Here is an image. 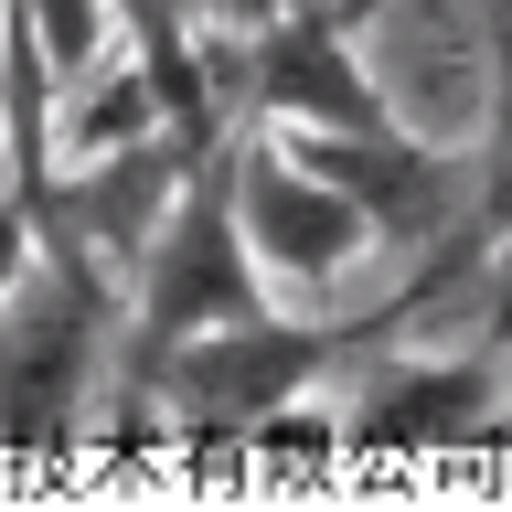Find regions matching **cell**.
<instances>
[{"label":"cell","mask_w":512,"mask_h":512,"mask_svg":"<svg viewBox=\"0 0 512 512\" xmlns=\"http://www.w3.org/2000/svg\"><path fill=\"white\" fill-rule=\"evenodd\" d=\"M491 43H502V118H491V160H480V224L512 235V0H491Z\"/></svg>","instance_id":"6"},{"label":"cell","mask_w":512,"mask_h":512,"mask_svg":"<svg viewBox=\"0 0 512 512\" xmlns=\"http://www.w3.org/2000/svg\"><path fill=\"white\" fill-rule=\"evenodd\" d=\"M288 160L342 182L374 214V235H395V246H438V235H459L480 214V160L406 150L395 128H288Z\"/></svg>","instance_id":"3"},{"label":"cell","mask_w":512,"mask_h":512,"mask_svg":"<svg viewBox=\"0 0 512 512\" xmlns=\"http://www.w3.org/2000/svg\"><path fill=\"white\" fill-rule=\"evenodd\" d=\"M480 342H512V256L491 267V310H480Z\"/></svg>","instance_id":"9"},{"label":"cell","mask_w":512,"mask_h":512,"mask_svg":"<svg viewBox=\"0 0 512 512\" xmlns=\"http://www.w3.org/2000/svg\"><path fill=\"white\" fill-rule=\"evenodd\" d=\"M22 11L43 22V43H54L64 75H86V64H96V43H107V0H22Z\"/></svg>","instance_id":"7"},{"label":"cell","mask_w":512,"mask_h":512,"mask_svg":"<svg viewBox=\"0 0 512 512\" xmlns=\"http://www.w3.org/2000/svg\"><path fill=\"white\" fill-rule=\"evenodd\" d=\"M491 374H502V342H491V352H459V363H395V374L363 384V406H352V438H363V448L491 438Z\"/></svg>","instance_id":"5"},{"label":"cell","mask_w":512,"mask_h":512,"mask_svg":"<svg viewBox=\"0 0 512 512\" xmlns=\"http://www.w3.org/2000/svg\"><path fill=\"white\" fill-rule=\"evenodd\" d=\"M235 214H246L256 267H288V278H331L342 256L374 246V214L342 182H320L310 160H288V139H256V128H235Z\"/></svg>","instance_id":"4"},{"label":"cell","mask_w":512,"mask_h":512,"mask_svg":"<svg viewBox=\"0 0 512 512\" xmlns=\"http://www.w3.org/2000/svg\"><path fill=\"white\" fill-rule=\"evenodd\" d=\"M491 438H512V416H502V427H491Z\"/></svg>","instance_id":"11"},{"label":"cell","mask_w":512,"mask_h":512,"mask_svg":"<svg viewBox=\"0 0 512 512\" xmlns=\"http://www.w3.org/2000/svg\"><path fill=\"white\" fill-rule=\"evenodd\" d=\"M203 11H214V22H224V32H256V22H278L288 0H203Z\"/></svg>","instance_id":"10"},{"label":"cell","mask_w":512,"mask_h":512,"mask_svg":"<svg viewBox=\"0 0 512 512\" xmlns=\"http://www.w3.org/2000/svg\"><path fill=\"white\" fill-rule=\"evenodd\" d=\"M32 256H43V224H32L22 192H0V299H11V278H22Z\"/></svg>","instance_id":"8"},{"label":"cell","mask_w":512,"mask_h":512,"mask_svg":"<svg viewBox=\"0 0 512 512\" xmlns=\"http://www.w3.org/2000/svg\"><path fill=\"white\" fill-rule=\"evenodd\" d=\"M384 0H288L278 22L235 32L214 64V86L267 128H395V107L374 96L363 54H352V22H374Z\"/></svg>","instance_id":"2"},{"label":"cell","mask_w":512,"mask_h":512,"mask_svg":"<svg viewBox=\"0 0 512 512\" xmlns=\"http://www.w3.org/2000/svg\"><path fill=\"white\" fill-rule=\"evenodd\" d=\"M246 128V118H235ZM235 128H224V150L192 160L182 203L160 214L150 256H139V320H128V406H139V384L192 342V331H224V320H256V246H246V214H235Z\"/></svg>","instance_id":"1"}]
</instances>
